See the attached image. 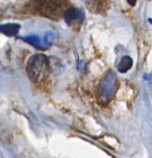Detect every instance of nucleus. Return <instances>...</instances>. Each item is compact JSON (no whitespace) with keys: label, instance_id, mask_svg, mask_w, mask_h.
Wrapping results in <instances>:
<instances>
[{"label":"nucleus","instance_id":"6e6552de","mask_svg":"<svg viewBox=\"0 0 152 158\" xmlns=\"http://www.w3.org/2000/svg\"><path fill=\"white\" fill-rule=\"evenodd\" d=\"M128 1V3L130 5V6H134L135 4H136V1L137 0H127Z\"/></svg>","mask_w":152,"mask_h":158},{"label":"nucleus","instance_id":"39448f33","mask_svg":"<svg viewBox=\"0 0 152 158\" xmlns=\"http://www.w3.org/2000/svg\"><path fill=\"white\" fill-rule=\"evenodd\" d=\"M86 7L93 13L105 14L110 9L109 0H84Z\"/></svg>","mask_w":152,"mask_h":158},{"label":"nucleus","instance_id":"0eeeda50","mask_svg":"<svg viewBox=\"0 0 152 158\" xmlns=\"http://www.w3.org/2000/svg\"><path fill=\"white\" fill-rule=\"evenodd\" d=\"M132 66V59L129 56H124L118 66V70L120 73H126L129 71Z\"/></svg>","mask_w":152,"mask_h":158},{"label":"nucleus","instance_id":"7ed1b4c3","mask_svg":"<svg viewBox=\"0 0 152 158\" xmlns=\"http://www.w3.org/2000/svg\"><path fill=\"white\" fill-rule=\"evenodd\" d=\"M118 89V77L114 72H109L101 81L98 89L99 101L102 105H107L115 96Z\"/></svg>","mask_w":152,"mask_h":158},{"label":"nucleus","instance_id":"423d86ee","mask_svg":"<svg viewBox=\"0 0 152 158\" xmlns=\"http://www.w3.org/2000/svg\"><path fill=\"white\" fill-rule=\"evenodd\" d=\"M20 30V26L17 24H6L0 26V32L6 36H16Z\"/></svg>","mask_w":152,"mask_h":158},{"label":"nucleus","instance_id":"1a4fd4ad","mask_svg":"<svg viewBox=\"0 0 152 158\" xmlns=\"http://www.w3.org/2000/svg\"><path fill=\"white\" fill-rule=\"evenodd\" d=\"M148 21H149V23H150V24L152 25V18H150V19L148 20Z\"/></svg>","mask_w":152,"mask_h":158},{"label":"nucleus","instance_id":"20e7f679","mask_svg":"<svg viewBox=\"0 0 152 158\" xmlns=\"http://www.w3.org/2000/svg\"><path fill=\"white\" fill-rule=\"evenodd\" d=\"M64 19L68 26L74 29H78L85 20V12L78 8L70 7L64 14Z\"/></svg>","mask_w":152,"mask_h":158},{"label":"nucleus","instance_id":"f257e3e1","mask_svg":"<svg viewBox=\"0 0 152 158\" xmlns=\"http://www.w3.org/2000/svg\"><path fill=\"white\" fill-rule=\"evenodd\" d=\"M49 59L44 55L33 56L27 63L26 73L31 81L40 83L47 78L50 72Z\"/></svg>","mask_w":152,"mask_h":158},{"label":"nucleus","instance_id":"f03ea898","mask_svg":"<svg viewBox=\"0 0 152 158\" xmlns=\"http://www.w3.org/2000/svg\"><path fill=\"white\" fill-rule=\"evenodd\" d=\"M69 8L68 0H40L38 10L40 14L50 20H59L64 17Z\"/></svg>","mask_w":152,"mask_h":158}]
</instances>
